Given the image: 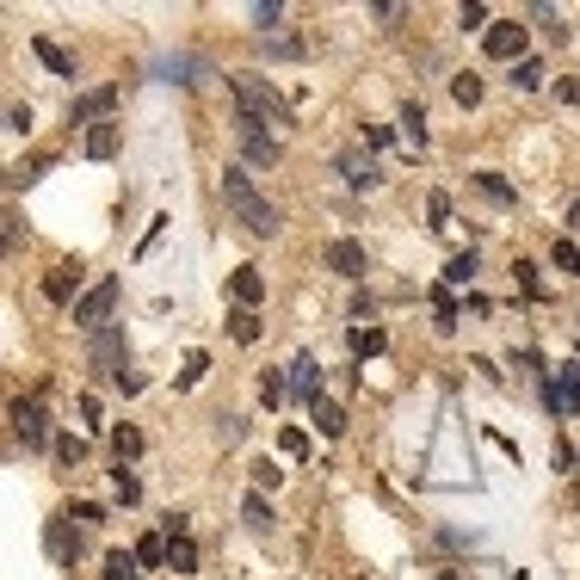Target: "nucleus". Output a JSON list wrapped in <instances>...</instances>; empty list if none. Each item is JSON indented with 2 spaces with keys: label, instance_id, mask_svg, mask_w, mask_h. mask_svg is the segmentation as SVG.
Instances as JSON below:
<instances>
[{
  "label": "nucleus",
  "instance_id": "f257e3e1",
  "mask_svg": "<svg viewBox=\"0 0 580 580\" xmlns=\"http://www.w3.org/2000/svg\"><path fill=\"white\" fill-rule=\"evenodd\" d=\"M216 192H223V204H229V216L247 229V235H278V204L253 186V173H241V167H223V179H216Z\"/></svg>",
  "mask_w": 580,
  "mask_h": 580
},
{
  "label": "nucleus",
  "instance_id": "f03ea898",
  "mask_svg": "<svg viewBox=\"0 0 580 580\" xmlns=\"http://www.w3.org/2000/svg\"><path fill=\"white\" fill-rule=\"evenodd\" d=\"M229 93H235V118H253V124H284V93L260 75H229Z\"/></svg>",
  "mask_w": 580,
  "mask_h": 580
},
{
  "label": "nucleus",
  "instance_id": "7ed1b4c3",
  "mask_svg": "<svg viewBox=\"0 0 580 580\" xmlns=\"http://www.w3.org/2000/svg\"><path fill=\"white\" fill-rule=\"evenodd\" d=\"M118 278H99L93 290H81V303H75V321H81V328L87 334H105V328H112V309H118Z\"/></svg>",
  "mask_w": 580,
  "mask_h": 580
},
{
  "label": "nucleus",
  "instance_id": "20e7f679",
  "mask_svg": "<svg viewBox=\"0 0 580 580\" xmlns=\"http://www.w3.org/2000/svg\"><path fill=\"white\" fill-rule=\"evenodd\" d=\"M7 420H13V432L25 439V451H44L50 445V414H44L38 395H19V402L7 408Z\"/></svg>",
  "mask_w": 580,
  "mask_h": 580
},
{
  "label": "nucleus",
  "instance_id": "39448f33",
  "mask_svg": "<svg viewBox=\"0 0 580 580\" xmlns=\"http://www.w3.org/2000/svg\"><path fill=\"white\" fill-rule=\"evenodd\" d=\"M525 44H531V25H519V19H494L482 38V50L494 62H525Z\"/></svg>",
  "mask_w": 580,
  "mask_h": 580
},
{
  "label": "nucleus",
  "instance_id": "423d86ee",
  "mask_svg": "<svg viewBox=\"0 0 580 580\" xmlns=\"http://www.w3.org/2000/svg\"><path fill=\"white\" fill-rule=\"evenodd\" d=\"M118 99H124V87L105 81V87H93V93H81L75 105H68V124H105V118L118 112Z\"/></svg>",
  "mask_w": 580,
  "mask_h": 580
},
{
  "label": "nucleus",
  "instance_id": "0eeeda50",
  "mask_svg": "<svg viewBox=\"0 0 580 580\" xmlns=\"http://www.w3.org/2000/svg\"><path fill=\"white\" fill-rule=\"evenodd\" d=\"M543 395H550V414H580V365H556Z\"/></svg>",
  "mask_w": 580,
  "mask_h": 580
},
{
  "label": "nucleus",
  "instance_id": "6e6552de",
  "mask_svg": "<svg viewBox=\"0 0 580 580\" xmlns=\"http://www.w3.org/2000/svg\"><path fill=\"white\" fill-rule=\"evenodd\" d=\"M321 260H328V272H340V278H352V284H358V278L371 272V260H365V247H358L352 235H346V241H328V253H321Z\"/></svg>",
  "mask_w": 580,
  "mask_h": 580
},
{
  "label": "nucleus",
  "instance_id": "1a4fd4ad",
  "mask_svg": "<svg viewBox=\"0 0 580 580\" xmlns=\"http://www.w3.org/2000/svg\"><path fill=\"white\" fill-rule=\"evenodd\" d=\"M334 167H340V179H346L352 192H371L377 179H383V173H377V155H371V149H346V155H340Z\"/></svg>",
  "mask_w": 580,
  "mask_h": 580
},
{
  "label": "nucleus",
  "instance_id": "9d476101",
  "mask_svg": "<svg viewBox=\"0 0 580 580\" xmlns=\"http://www.w3.org/2000/svg\"><path fill=\"white\" fill-rule=\"evenodd\" d=\"M124 358H130L124 328H105V334H93V365H99L105 377H124Z\"/></svg>",
  "mask_w": 580,
  "mask_h": 580
},
{
  "label": "nucleus",
  "instance_id": "9b49d317",
  "mask_svg": "<svg viewBox=\"0 0 580 580\" xmlns=\"http://www.w3.org/2000/svg\"><path fill=\"white\" fill-rule=\"evenodd\" d=\"M44 550H50L62 568H75V562H81V531L68 525V519H50V525H44Z\"/></svg>",
  "mask_w": 580,
  "mask_h": 580
},
{
  "label": "nucleus",
  "instance_id": "f8f14e48",
  "mask_svg": "<svg viewBox=\"0 0 580 580\" xmlns=\"http://www.w3.org/2000/svg\"><path fill=\"white\" fill-rule=\"evenodd\" d=\"M235 136H241V149H247V161H260V167H272L278 161V142L253 124V118H235Z\"/></svg>",
  "mask_w": 580,
  "mask_h": 580
},
{
  "label": "nucleus",
  "instance_id": "ddd939ff",
  "mask_svg": "<svg viewBox=\"0 0 580 580\" xmlns=\"http://www.w3.org/2000/svg\"><path fill=\"white\" fill-rule=\"evenodd\" d=\"M229 297H235V309H253L266 297V278H260V266H235L229 272Z\"/></svg>",
  "mask_w": 580,
  "mask_h": 580
},
{
  "label": "nucleus",
  "instance_id": "4468645a",
  "mask_svg": "<svg viewBox=\"0 0 580 580\" xmlns=\"http://www.w3.org/2000/svg\"><path fill=\"white\" fill-rule=\"evenodd\" d=\"M290 395H303V402L321 395V365H315L309 352H297V365H290Z\"/></svg>",
  "mask_w": 580,
  "mask_h": 580
},
{
  "label": "nucleus",
  "instance_id": "2eb2a0df",
  "mask_svg": "<svg viewBox=\"0 0 580 580\" xmlns=\"http://www.w3.org/2000/svg\"><path fill=\"white\" fill-rule=\"evenodd\" d=\"M118 136H124V130H118V118L93 124V130H87V161H112V155H118Z\"/></svg>",
  "mask_w": 580,
  "mask_h": 580
},
{
  "label": "nucleus",
  "instance_id": "dca6fc26",
  "mask_svg": "<svg viewBox=\"0 0 580 580\" xmlns=\"http://www.w3.org/2000/svg\"><path fill=\"white\" fill-rule=\"evenodd\" d=\"M31 56H38L50 75H62V81H75V56H68L62 44H50V38H31Z\"/></svg>",
  "mask_w": 580,
  "mask_h": 580
},
{
  "label": "nucleus",
  "instance_id": "f3484780",
  "mask_svg": "<svg viewBox=\"0 0 580 580\" xmlns=\"http://www.w3.org/2000/svg\"><path fill=\"white\" fill-rule=\"evenodd\" d=\"M75 290H81V266H56V272L44 278V297H50V303H81Z\"/></svg>",
  "mask_w": 580,
  "mask_h": 580
},
{
  "label": "nucleus",
  "instance_id": "a211bd4d",
  "mask_svg": "<svg viewBox=\"0 0 580 580\" xmlns=\"http://www.w3.org/2000/svg\"><path fill=\"white\" fill-rule=\"evenodd\" d=\"M309 420H315L321 432H328V439H340V432H346V414H340L334 395H315V402H309Z\"/></svg>",
  "mask_w": 580,
  "mask_h": 580
},
{
  "label": "nucleus",
  "instance_id": "6ab92c4d",
  "mask_svg": "<svg viewBox=\"0 0 580 580\" xmlns=\"http://www.w3.org/2000/svg\"><path fill=\"white\" fill-rule=\"evenodd\" d=\"M167 537V531H161ZM167 568L173 574H198V543L192 537H167Z\"/></svg>",
  "mask_w": 580,
  "mask_h": 580
},
{
  "label": "nucleus",
  "instance_id": "aec40b11",
  "mask_svg": "<svg viewBox=\"0 0 580 580\" xmlns=\"http://www.w3.org/2000/svg\"><path fill=\"white\" fill-rule=\"evenodd\" d=\"M112 457H118L124 469H130V463L142 457V432H136L130 420H124V426H112Z\"/></svg>",
  "mask_w": 580,
  "mask_h": 580
},
{
  "label": "nucleus",
  "instance_id": "412c9836",
  "mask_svg": "<svg viewBox=\"0 0 580 580\" xmlns=\"http://www.w3.org/2000/svg\"><path fill=\"white\" fill-rule=\"evenodd\" d=\"M99 580H142L136 550H112V556H105V574H99Z\"/></svg>",
  "mask_w": 580,
  "mask_h": 580
},
{
  "label": "nucleus",
  "instance_id": "4be33fe9",
  "mask_svg": "<svg viewBox=\"0 0 580 580\" xmlns=\"http://www.w3.org/2000/svg\"><path fill=\"white\" fill-rule=\"evenodd\" d=\"M136 562H142V568H167V537H161V531L136 537Z\"/></svg>",
  "mask_w": 580,
  "mask_h": 580
},
{
  "label": "nucleus",
  "instance_id": "5701e85b",
  "mask_svg": "<svg viewBox=\"0 0 580 580\" xmlns=\"http://www.w3.org/2000/svg\"><path fill=\"white\" fill-rule=\"evenodd\" d=\"M476 186H482V198H494L500 210H513V204H519V192H513V186H506V179H500V173H476Z\"/></svg>",
  "mask_w": 580,
  "mask_h": 580
},
{
  "label": "nucleus",
  "instance_id": "b1692460",
  "mask_svg": "<svg viewBox=\"0 0 580 580\" xmlns=\"http://www.w3.org/2000/svg\"><path fill=\"white\" fill-rule=\"evenodd\" d=\"M241 519H247L253 531H272V506H266V494H247V500H241Z\"/></svg>",
  "mask_w": 580,
  "mask_h": 580
},
{
  "label": "nucleus",
  "instance_id": "393cba45",
  "mask_svg": "<svg viewBox=\"0 0 580 580\" xmlns=\"http://www.w3.org/2000/svg\"><path fill=\"white\" fill-rule=\"evenodd\" d=\"M383 346H389V334H383V328H352V352H358V358H377Z\"/></svg>",
  "mask_w": 580,
  "mask_h": 580
},
{
  "label": "nucleus",
  "instance_id": "a878e982",
  "mask_svg": "<svg viewBox=\"0 0 580 580\" xmlns=\"http://www.w3.org/2000/svg\"><path fill=\"white\" fill-rule=\"evenodd\" d=\"M229 334H235L241 346H253V340H260V315H253V309H235V315H229Z\"/></svg>",
  "mask_w": 580,
  "mask_h": 580
},
{
  "label": "nucleus",
  "instance_id": "bb28decb",
  "mask_svg": "<svg viewBox=\"0 0 580 580\" xmlns=\"http://www.w3.org/2000/svg\"><path fill=\"white\" fill-rule=\"evenodd\" d=\"M469 278H476V247H469V253H457V260L445 266V284H451V290H463Z\"/></svg>",
  "mask_w": 580,
  "mask_h": 580
},
{
  "label": "nucleus",
  "instance_id": "cd10ccee",
  "mask_svg": "<svg viewBox=\"0 0 580 580\" xmlns=\"http://www.w3.org/2000/svg\"><path fill=\"white\" fill-rule=\"evenodd\" d=\"M506 81H513V87H525V93H531V87H543V62H537V56L513 62V75H506Z\"/></svg>",
  "mask_w": 580,
  "mask_h": 580
},
{
  "label": "nucleus",
  "instance_id": "c85d7f7f",
  "mask_svg": "<svg viewBox=\"0 0 580 580\" xmlns=\"http://www.w3.org/2000/svg\"><path fill=\"white\" fill-rule=\"evenodd\" d=\"M112 494H118V500H124V506H136V500H142V482H136V476H130V469H124V463H118V469H112Z\"/></svg>",
  "mask_w": 580,
  "mask_h": 580
},
{
  "label": "nucleus",
  "instance_id": "c756f323",
  "mask_svg": "<svg viewBox=\"0 0 580 580\" xmlns=\"http://www.w3.org/2000/svg\"><path fill=\"white\" fill-rule=\"evenodd\" d=\"M402 130H408L414 149H426V112H420V105H402Z\"/></svg>",
  "mask_w": 580,
  "mask_h": 580
},
{
  "label": "nucleus",
  "instance_id": "7c9ffc66",
  "mask_svg": "<svg viewBox=\"0 0 580 580\" xmlns=\"http://www.w3.org/2000/svg\"><path fill=\"white\" fill-rule=\"evenodd\" d=\"M278 451H284L290 463H303V457H309V439H303L297 426H284V432H278Z\"/></svg>",
  "mask_w": 580,
  "mask_h": 580
},
{
  "label": "nucleus",
  "instance_id": "2f4dec72",
  "mask_svg": "<svg viewBox=\"0 0 580 580\" xmlns=\"http://www.w3.org/2000/svg\"><path fill=\"white\" fill-rule=\"evenodd\" d=\"M284 395H290V377H278V371H266V377H260V402H266V408H278V402H284Z\"/></svg>",
  "mask_w": 580,
  "mask_h": 580
},
{
  "label": "nucleus",
  "instance_id": "473e14b6",
  "mask_svg": "<svg viewBox=\"0 0 580 580\" xmlns=\"http://www.w3.org/2000/svg\"><path fill=\"white\" fill-rule=\"evenodd\" d=\"M457 25H463V31H482V38H488V25H494V19H488V7H482V0H469V7L457 13Z\"/></svg>",
  "mask_w": 580,
  "mask_h": 580
},
{
  "label": "nucleus",
  "instance_id": "72a5a7b5",
  "mask_svg": "<svg viewBox=\"0 0 580 580\" xmlns=\"http://www.w3.org/2000/svg\"><path fill=\"white\" fill-rule=\"evenodd\" d=\"M550 260H556V266H562V272H568V278H574V272H580V247H574V241H568V235H562V241H556V247H550Z\"/></svg>",
  "mask_w": 580,
  "mask_h": 580
},
{
  "label": "nucleus",
  "instance_id": "f704fd0d",
  "mask_svg": "<svg viewBox=\"0 0 580 580\" xmlns=\"http://www.w3.org/2000/svg\"><path fill=\"white\" fill-rule=\"evenodd\" d=\"M284 482V469L272 463V457H260V463H253V494H260V488H278Z\"/></svg>",
  "mask_w": 580,
  "mask_h": 580
},
{
  "label": "nucleus",
  "instance_id": "c9c22d12",
  "mask_svg": "<svg viewBox=\"0 0 580 580\" xmlns=\"http://www.w3.org/2000/svg\"><path fill=\"white\" fill-rule=\"evenodd\" d=\"M451 99H457V105H476V99H482V81H476V75H457V81H451Z\"/></svg>",
  "mask_w": 580,
  "mask_h": 580
},
{
  "label": "nucleus",
  "instance_id": "e433bc0d",
  "mask_svg": "<svg viewBox=\"0 0 580 580\" xmlns=\"http://www.w3.org/2000/svg\"><path fill=\"white\" fill-rule=\"evenodd\" d=\"M68 519H81V525H105V506H99V500H75V506H68Z\"/></svg>",
  "mask_w": 580,
  "mask_h": 580
},
{
  "label": "nucleus",
  "instance_id": "4c0bfd02",
  "mask_svg": "<svg viewBox=\"0 0 580 580\" xmlns=\"http://www.w3.org/2000/svg\"><path fill=\"white\" fill-rule=\"evenodd\" d=\"M186 68H192L186 56H167V62H155V75H161V81H192V75H186Z\"/></svg>",
  "mask_w": 580,
  "mask_h": 580
},
{
  "label": "nucleus",
  "instance_id": "58836bf2",
  "mask_svg": "<svg viewBox=\"0 0 580 580\" xmlns=\"http://www.w3.org/2000/svg\"><path fill=\"white\" fill-rule=\"evenodd\" d=\"M426 216H432V229H445V223H451V198L432 192V198H426Z\"/></svg>",
  "mask_w": 580,
  "mask_h": 580
},
{
  "label": "nucleus",
  "instance_id": "ea45409f",
  "mask_svg": "<svg viewBox=\"0 0 580 580\" xmlns=\"http://www.w3.org/2000/svg\"><path fill=\"white\" fill-rule=\"evenodd\" d=\"M513 278H519V290H525V297H543V284H537V266L513 260Z\"/></svg>",
  "mask_w": 580,
  "mask_h": 580
},
{
  "label": "nucleus",
  "instance_id": "a19ab883",
  "mask_svg": "<svg viewBox=\"0 0 580 580\" xmlns=\"http://www.w3.org/2000/svg\"><path fill=\"white\" fill-rule=\"evenodd\" d=\"M56 457H62V463H81V457H87V445L75 439V432H62V439H56Z\"/></svg>",
  "mask_w": 580,
  "mask_h": 580
},
{
  "label": "nucleus",
  "instance_id": "79ce46f5",
  "mask_svg": "<svg viewBox=\"0 0 580 580\" xmlns=\"http://www.w3.org/2000/svg\"><path fill=\"white\" fill-rule=\"evenodd\" d=\"M204 371H210V358H204V352H192V358H186V371H179V389H192Z\"/></svg>",
  "mask_w": 580,
  "mask_h": 580
},
{
  "label": "nucleus",
  "instance_id": "37998d69",
  "mask_svg": "<svg viewBox=\"0 0 580 580\" xmlns=\"http://www.w3.org/2000/svg\"><path fill=\"white\" fill-rule=\"evenodd\" d=\"M216 439L235 445V439H241V414H216Z\"/></svg>",
  "mask_w": 580,
  "mask_h": 580
},
{
  "label": "nucleus",
  "instance_id": "c03bdc74",
  "mask_svg": "<svg viewBox=\"0 0 580 580\" xmlns=\"http://www.w3.org/2000/svg\"><path fill=\"white\" fill-rule=\"evenodd\" d=\"M556 469L568 476V469H580V445H568V439H556Z\"/></svg>",
  "mask_w": 580,
  "mask_h": 580
},
{
  "label": "nucleus",
  "instance_id": "a18cd8bd",
  "mask_svg": "<svg viewBox=\"0 0 580 580\" xmlns=\"http://www.w3.org/2000/svg\"><path fill=\"white\" fill-rule=\"evenodd\" d=\"M7 130H13V136L31 130V105H7Z\"/></svg>",
  "mask_w": 580,
  "mask_h": 580
},
{
  "label": "nucleus",
  "instance_id": "49530a36",
  "mask_svg": "<svg viewBox=\"0 0 580 580\" xmlns=\"http://www.w3.org/2000/svg\"><path fill=\"white\" fill-rule=\"evenodd\" d=\"M365 149H371V155L389 149V124H365Z\"/></svg>",
  "mask_w": 580,
  "mask_h": 580
},
{
  "label": "nucleus",
  "instance_id": "de8ad7c7",
  "mask_svg": "<svg viewBox=\"0 0 580 580\" xmlns=\"http://www.w3.org/2000/svg\"><path fill=\"white\" fill-rule=\"evenodd\" d=\"M266 56H303L297 38H266Z\"/></svg>",
  "mask_w": 580,
  "mask_h": 580
},
{
  "label": "nucleus",
  "instance_id": "09e8293b",
  "mask_svg": "<svg viewBox=\"0 0 580 580\" xmlns=\"http://www.w3.org/2000/svg\"><path fill=\"white\" fill-rule=\"evenodd\" d=\"M253 19H260V25H278V19H284V7H278V0H260V7H253Z\"/></svg>",
  "mask_w": 580,
  "mask_h": 580
},
{
  "label": "nucleus",
  "instance_id": "8fccbe9b",
  "mask_svg": "<svg viewBox=\"0 0 580 580\" xmlns=\"http://www.w3.org/2000/svg\"><path fill=\"white\" fill-rule=\"evenodd\" d=\"M556 93H562V105H580V75H568V81H556Z\"/></svg>",
  "mask_w": 580,
  "mask_h": 580
},
{
  "label": "nucleus",
  "instance_id": "3c124183",
  "mask_svg": "<svg viewBox=\"0 0 580 580\" xmlns=\"http://www.w3.org/2000/svg\"><path fill=\"white\" fill-rule=\"evenodd\" d=\"M99 414H105V408H99V395H81V420H87V426H99Z\"/></svg>",
  "mask_w": 580,
  "mask_h": 580
},
{
  "label": "nucleus",
  "instance_id": "603ef678",
  "mask_svg": "<svg viewBox=\"0 0 580 580\" xmlns=\"http://www.w3.org/2000/svg\"><path fill=\"white\" fill-rule=\"evenodd\" d=\"M568 223H580V198H574V204H568Z\"/></svg>",
  "mask_w": 580,
  "mask_h": 580
},
{
  "label": "nucleus",
  "instance_id": "864d4df0",
  "mask_svg": "<svg viewBox=\"0 0 580 580\" xmlns=\"http://www.w3.org/2000/svg\"><path fill=\"white\" fill-rule=\"evenodd\" d=\"M439 580H463V574H457V568H445V574H439Z\"/></svg>",
  "mask_w": 580,
  "mask_h": 580
}]
</instances>
